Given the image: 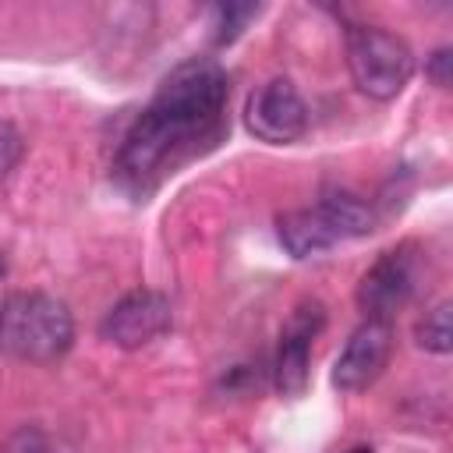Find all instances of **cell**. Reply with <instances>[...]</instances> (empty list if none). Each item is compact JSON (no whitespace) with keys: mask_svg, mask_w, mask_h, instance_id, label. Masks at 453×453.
<instances>
[{"mask_svg":"<svg viewBox=\"0 0 453 453\" xmlns=\"http://www.w3.org/2000/svg\"><path fill=\"white\" fill-rule=\"evenodd\" d=\"M226 96L230 81L216 60H188L170 71L124 134L113 163L117 180L134 195H149L166 173L219 138Z\"/></svg>","mask_w":453,"mask_h":453,"instance_id":"cell-1","label":"cell"},{"mask_svg":"<svg viewBox=\"0 0 453 453\" xmlns=\"http://www.w3.org/2000/svg\"><path fill=\"white\" fill-rule=\"evenodd\" d=\"M74 343V319L64 301L42 290H18L0 301V350L18 361L53 365Z\"/></svg>","mask_w":453,"mask_h":453,"instance_id":"cell-2","label":"cell"},{"mask_svg":"<svg viewBox=\"0 0 453 453\" xmlns=\"http://www.w3.org/2000/svg\"><path fill=\"white\" fill-rule=\"evenodd\" d=\"M372 230H375L372 205L350 191H333L322 202H315L308 209H290L276 219L280 244L294 258H311L347 237H361Z\"/></svg>","mask_w":453,"mask_h":453,"instance_id":"cell-3","label":"cell"},{"mask_svg":"<svg viewBox=\"0 0 453 453\" xmlns=\"http://www.w3.org/2000/svg\"><path fill=\"white\" fill-rule=\"evenodd\" d=\"M347 67L354 85L372 99H393L414 74V53L403 35L379 25L347 28Z\"/></svg>","mask_w":453,"mask_h":453,"instance_id":"cell-4","label":"cell"},{"mask_svg":"<svg viewBox=\"0 0 453 453\" xmlns=\"http://www.w3.org/2000/svg\"><path fill=\"white\" fill-rule=\"evenodd\" d=\"M418 276H421V258L414 244H400L382 251L368 273L357 283V308L365 311V319L375 322H393L396 311L407 308V301L418 290Z\"/></svg>","mask_w":453,"mask_h":453,"instance_id":"cell-5","label":"cell"},{"mask_svg":"<svg viewBox=\"0 0 453 453\" xmlns=\"http://www.w3.org/2000/svg\"><path fill=\"white\" fill-rule=\"evenodd\" d=\"M326 326V308L322 301H301L283 329H280V347H276V361H273V386L283 400H297L304 396L308 382H311V343Z\"/></svg>","mask_w":453,"mask_h":453,"instance_id":"cell-6","label":"cell"},{"mask_svg":"<svg viewBox=\"0 0 453 453\" xmlns=\"http://www.w3.org/2000/svg\"><path fill=\"white\" fill-rule=\"evenodd\" d=\"M244 124L258 142L269 145H290L304 134L308 127V106L294 81L287 78H269L262 81L244 106Z\"/></svg>","mask_w":453,"mask_h":453,"instance_id":"cell-7","label":"cell"},{"mask_svg":"<svg viewBox=\"0 0 453 453\" xmlns=\"http://www.w3.org/2000/svg\"><path fill=\"white\" fill-rule=\"evenodd\" d=\"M173 322V308L170 297L159 290H131L124 294L99 322V336L113 347L124 350H138L145 343H152L156 336H163Z\"/></svg>","mask_w":453,"mask_h":453,"instance_id":"cell-8","label":"cell"},{"mask_svg":"<svg viewBox=\"0 0 453 453\" xmlns=\"http://www.w3.org/2000/svg\"><path fill=\"white\" fill-rule=\"evenodd\" d=\"M393 322H375L365 319L350 340L343 343L336 365H333V386L340 393H361L368 389L389 365L393 357Z\"/></svg>","mask_w":453,"mask_h":453,"instance_id":"cell-9","label":"cell"},{"mask_svg":"<svg viewBox=\"0 0 453 453\" xmlns=\"http://www.w3.org/2000/svg\"><path fill=\"white\" fill-rule=\"evenodd\" d=\"M414 340H418V347H421V350H428V354H449V347H453L449 301H442V304L428 308V311L418 319V326H414Z\"/></svg>","mask_w":453,"mask_h":453,"instance_id":"cell-10","label":"cell"},{"mask_svg":"<svg viewBox=\"0 0 453 453\" xmlns=\"http://www.w3.org/2000/svg\"><path fill=\"white\" fill-rule=\"evenodd\" d=\"M255 14H258V7H251V4H244V7H234V4L216 7V46L234 42V39L241 35L244 21H248V18H255Z\"/></svg>","mask_w":453,"mask_h":453,"instance_id":"cell-11","label":"cell"},{"mask_svg":"<svg viewBox=\"0 0 453 453\" xmlns=\"http://www.w3.org/2000/svg\"><path fill=\"white\" fill-rule=\"evenodd\" d=\"M0 453H50V449H46V435L39 428H18L14 435H7L0 442Z\"/></svg>","mask_w":453,"mask_h":453,"instance_id":"cell-12","label":"cell"},{"mask_svg":"<svg viewBox=\"0 0 453 453\" xmlns=\"http://www.w3.org/2000/svg\"><path fill=\"white\" fill-rule=\"evenodd\" d=\"M428 78H432L439 88L449 85V50H446V46L432 53V60H428Z\"/></svg>","mask_w":453,"mask_h":453,"instance_id":"cell-13","label":"cell"},{"mask_svg":"<svg viewBox=\"0 0 453 453\" xmlns=\"http://www.w3.org/2000/svg\"><path fill=\"white\" fill-rule=\"evenodd\" d=\"M18 152H21V142H18V134L4 124V127H0V170H7V166L18 159Z\"/></svg>","mask_w":453,"mask_h":453,"instance_id":"cell-14","label":"cell"},{"mask_svg":"<svg viewBox=\"0 0 453 453\" xmlns=\"http://www.w3.org/2000/svg\"><path fill=\"white\" fill-rule=\"evenodd\" d=\"M347 453H372V446H354V449H347Z\"/></svg>","mask_w":453,"mask_h":453,"instance_id":"cell-15","label":"cell"},{"mask_svg":"<svg viewBox=\"0 0 453 453\" xmlns=\"http://www.w3.org/2000/svg\"><path fill=\"white\" fill-rule=\"evenodd\" d=\"M4 273H7V262H4V255H0V276H4Z\"/></svg>","mask_w":453,"mask_h":453,"instance_id":"cell-16","label":"cell"}]
</instances>
